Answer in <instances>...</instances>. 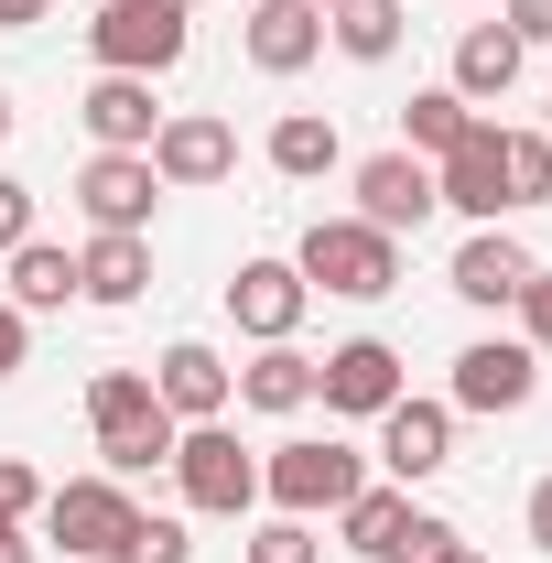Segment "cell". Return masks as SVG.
Wrapping results in <instances>:
<instances>
[{
	"label": "cell",
	"mask_w": 552,
	"mask_h": 563,
	"mask_svg": "<svg viewBox=\"0 0 552 563\" xmlns=\"http://www.w3.org/2000/svg\"><path fill=\"white\" fill-rule=\"evenodd\" d=\"M292 272H303V292L379 303V292H401V239H390V228H368V217H314V228H303V250H292Z\"/></svg>",
	"instance_id": "1"
},
{
	"label": "cell",
	"mask_w": 552,
	"mask_h": 563,
	"mask_svg": "<svg viewBox=\"0 0 552 563\" xmlns=\"http://www.w3.org/2000/svg\"><path fill=\"white\" fill-rule=\"evenodd\" d=\"M357 488H368V455H357V444H336V433H325V444H272V455H261V498H272L281 520L346 509Z\"/></svg>",
	"instance_id": "2"
},
{
	"label": "cell",
	"mask_w": 552,
	"mask_h": 563,
	"mask_svg": "<svg viewBox=\"0 0 552 563\" xmlns=\"http://www.w3.org/2000/svg\"><path fill=\"white\" fill-rule=\"evenodd\" d=\"M174 488H185V509H207V520H239L261 498V455L228 422H185L174 433Z\"/></svg>",
	"instance_id": "3"
},
{
	"label": "cell",
	"mask_w": 552,
	"mask_h": 563,
	"mask_svg": "<svg viewBox=\"0 0 552 563\" xmlns=\"http://www.w3.org/2000/svg\"><path fill=\"white\" fill-rule=\"evenodd\" d=\"M336 520H346V553H368V563H433V542L455 531V520L412 509V488H357Z\"/></svg>",
	"instance_id": "4"
},
{
	"label": "cell",
	"mask_w": 552,
	"mask_h": 563,
	"mask_svg": "<svg viewBox=\"0 0 552 563\" xmlns=\"http://www.w3.org/2000/svg\"><path fill=\"white\" fill-rule=\"evenodd\" d=\"M33 520H44V542H66L76 563H109V553H120V531H131L141 509H131V488H120V477H66Z\"/></svg>",
	"instance_id": "5"
},
{
	"label": "cell",
	"mask_w": 552,
	"mask_h": 563,
	"mask_svg": "<svg viewBox=\"0 0 552 563\" xmlns=\"http://www.w3.org/2000/svg\"><path fill=\"white\" fill-rule=\"evenodd\" d=\"M314 401L346 412V422H379L390 401H401V347H390V336H346V347H325V357H314Z\"/></svg>",
	"instance_id": "6"
},
{
	"label": "cell",
	"mask_w": 552,
	"mask_h": 563,
	"mask_svg": "<svg viewBox=\"0 0 552 563\" xmlns=\"http://www.w3.org/2000/svg\"><path fill=\"white\" fill-rule=\"evenodd\" d=\"M87 55H98V76H163V66H185V22L174 11H131V0H98Z\"/></svg>",
	"instance_id": "7"
},
{
	"label": "cell",
	"mask_w": 552,
	"mask_h": 563,
	"mask_svg": "<svg viewBox=\"0 0 552 563\" xmlns=\"http://www.w3.org/2000/svg\"><path fill=\"white\" fill-rule=\"evenodd\" d=\"M152 196H163L152 152H87V174H76V207H87V228H109V239H141L152 228Z\"/></svg>",
	"instance_id": "8"
},
{
	"label": "cell",
	"mask_w": 552,
	"mask_h": 563,
	"mask_svg": "<svg viewBox=\"0 0 552 563\" xmlns=\"http://www.w3.org/2000/svg\"><path fill=\"white\" fill-rule=\"evenodd\" d=\"M152 174H163V196L228 185V174H239V131H228L217 109H185V120H163V131H152Z\"/></svg>",
	"instance_id": "9"
},
{
	"label": "cell",
	"mask_w": 552,
	"mask_h": 563,
	"mask_svg": "<svg viewBox=\"0 0 552 563\" xmlns=\"http://www.w3.org/2000/svg\"><path fill=\"white\" fill-rule=\"evenodd\" d=\"M433 196H444L455 217H477V228H498V207H509V131L477 120V131L433 163Z\"/></svg>",
	"instance_id": "10"
},
{
	"label": "cell",
	"mask_w": 552,
	"mask_h": 563,
	"mask_svg": "<svg viewBox=\"0 0 552 563\" xmlns=\"http://www.w3.org/2000/svg\"><path fill=\"white\" fill-rule=\"evenodd\" d=\"M531 390H542L531 336H477V347L455 357V401H444V412H520Z\"/></svg>",
	"instance_id": "11"
},
{
	"label": "cell",
	"mask_w": 552,
	"mask_h": 563,
	"mask_svg": "<svg viewBox=\"0 0 552 563\" xmlns=\"http://www.w3.org/2000/svg\"><path fill=\"white\" fill-rule=\"evenodd\" d=\"M379 466H390V488H422V477H444V466H455V412L401 390V401L379 412Z\"/></svg>",
	"instance_id": "12"
},
{
	"label": "cell",
	"mask_w": 552,
	"mask_h": 563,
	"mask_svg": "<svg viewBox=\"0 0 552 563\" xmlns=\"http://www.w3.org/2000/svg\"><path fill=\"white\" fill-rule=\"evenodd\" d=\"M433 207H444V196H433V163H422V152H368V163H357V217H368V228L401 239V228H422Z\"/></svg>",
	"instance_id": "13"
},
{
	"label": "cell",
	"mask_w": 552,
	"mask_h": 563,
	"mask_svg": "<svg viewBox=\"0 0 552 563\" xmlns=\"http://www.w3.org/2000/svg\"><path fill=\"white\" fill-rule=\"evenodd\" d=\"M152 401L174 422H217L228 401H239V368L207 347V336H185V347H163V368H152Z\"/></svg>",
	"instance_id": "14"
},
{
	"label": "cell",
	"mask_w": 552,
	"mask_h": 563,
	"mask_svg": "<svg viewBox=\"0 0 552 563\" xmlns=\"http://www.w3.org/2000/svg\"><path fill=\"white\" fill-rule=\"evenodd\" d=\"M303 272L292 261H239V282H228V314H239V336H261V347H281L292 325H303Z\"/></svg>",
	"instance_id": "15"
},
{
	"label": "cell",
	"mask_w": 552,
	"mask_h": 563,
	"mask_svg": "<svg viewBox=\"0 0 552 563\" xmlns=\"http://www.w3.org/2000/svg\"><path fill=\"white\" fill-rule=\"evenodd\" d=\"M76 120H87V141H98V152H152V131H163V109H152V76H98Z\"/></svg>",
	"instance_id": "16"
},
{
	"label": "cell",
	"mask_w": 552,
	"mask_h": 563,
	"mask_svg": "<svg viewBox=\"0 0 552 563\" xmlns=\"http://www.w3.org/2000/svg\"><path fill=\"white\" fill-rule=\"evenodd\" d=\"M542 272V261H531V250H520V239H509V228H466V250H455V292H466V303H520V282Z\"/></svg>",
	"instance_id": "17"
},
{
	"label": "cell",
	"mask_w": 552,
	"mask_h": 563,
	"mask_svg": "<svg viewBox=\"0 0 552 563\" xmlns=\"http://www.w3.org/2000/svg\"><path fill=\"white\" fill-rule=\"evenodd\" d=\"M325 55V11H303V0H261L250 11V66L261 76H303Z\"/></svg>",
	"instance_id": "18"
},
{
	"label": "cell",
	"mask_w": 552,
	"mask_h": 563,
	"mask_svg": "<svg viewBox=\"0 0 552 563\" xmlns=\"http://www.w3.org/2000/svg\"><path fill=\"white\" fill-rule=\"evenodd\" d=\"M520 66H531V44H520L509 22H477V33L455 44V76H444V87L477 109V98H509V87H520Z\"/></svg>",
	"instance_id": "19"
},
{
	"label": "cell",
	"mask_w": 552,
	"mask_h": 563,
	"mask_svg": "<svg viewBox=\"0 0 552 563\" xmlns=\"http://www.w3.org/2000/svg\"><path fill=\"white\" fill-rule=\"evenodd\" d=\"M76 292H87V303H141V292H152V239H109V228H98V239L76 250Z\"/></svg>",
	"instance_id": "20"
},
{
	"label": "cell",
	"mask_w": 552,
	"mask_h": 563,
	"mask_svg": "<svg viewBox=\"0 0 552 563\" xmlns=\"http://www.w3.org/2000/svg\"><path fill=\"white\" fill-rule=\"evenodd\" d=\"M336 163H346V141H336L325 109H281V120H272V174L314 185V174H336Z\"/></svg>",
	"instance_id": "21"
},
{
	"label": "cell",
	"mask_w": 552,
	"mask_h": 563,
	"mask_svg": "<svg viewBox=\"0 0 552 563\" xmlns=\"http://www.w3.org/2000/svg\"><path fill=\"white\" fill-rule=\"evenodd\" d=\"M325 33H336V55H357V66H390L401 33H412V0H346V11H325Z\"/></svg>",
	"instance_id": "22"
},
{
	"label": "cell",
	"mask_w": 552,
	"mask_h": 563,
	"mask_svg": "<svg viewBox=\"0 0 552 563\" xmlns=\"http://www.w3.org/2000/svg\"><path fill=\"white\" fill-rule=\"evenodd\" d=\"M239 401H250V412H303V401H314V357L292 347V336L261 347L250 368H239Z\"/></svg>",
	"instance_id": "23"
},
{
	"label": "cell",
	"mask_w": 552,
	"mask_h": 563,
	"mask_svg": "<svg viewBox=\"0 0 552 563\" xmlns=\"http://www.w3.org/2000/svg\"><path fill=\"white\" fill-rule=\"evenodd\" d=\"M477 131V109L455 98V87H412V109H401V152H422V163H444L455 141Z\"/></svg>",
	"instance_id": "24"
},
{
	"label": "cell",
	"mask_w": 552,
	"mask_h": 563,
	"mask_svg": "<svg viewBox=\"0 0 552 563\" xmlns=\"http://www.w3.org/2000/svg\"><path fill=\"white\" fill-rule=\"evenodd\" d=\"M11 303H22V314H66L76 303V261L44 250V239H22V250H11Z\"/></svg>",
	"instance_id": "25"
},
{
	"label": "cell",
	"mask_w": 552,
	"mask_h": 563,
	"mask_svg": "<svg viewBox=\"0 0 552 563\" xmlns=\"http://www.w3.org/2000/svg\"><path fill=\"white\" fill-rule=\"evenodd\" d=\"M163 401H152V368H98L87 379V422L98 433H120V422H152Z\"/></svg>",
	"instance_id": "26"
},
{
	"label": "cell",
	"mask_w": 552,
	"mask_h": 563,
	"mask_svg": "<svg viewBox=\"0 0 552 563\" xmlns=\"http://www.w3.org/2000/svg\"><path fill=\"white\" fill-rule=\"evenodd\" d=\"M509 207H552V131H509Z\"/></svg>",
	"instance_id": "27"
},
{
	"label": "cell",
	"mask_w": 552,
	"mask_h": 563,
	"mask_svg": "<svg viewBox=\"0 0 552 563\" xmlns=\"http://www.w3.org/2000/svg\"><path fill=\"white\" fill-rule=\"evenodd\" d=\"M109 563H196V542H185V520H163V509H141L131 531H120V553Z\"/></svg>",
	"instance_id": "28"
},
{
	"label": "cell",
	"mask_w": 552,
	"mask_h": 563,
	"mask_svg": "<svg viewBox=\"0 0 552 563\" xmlns=\"http://www.w3.org/2000/svg\"><path fill=\"white\" fill-rule=\"evenodd\" d=\"M250 563H325V553H314L303 520H261V531H250Z\"/></svg>",
	"instance_id": "29"
},
{
	"label": "cell",
	"mask_w": 552,
	"mask_h": 563,
	"mask_svg": "<svg viewBox=\"0 0 552 563\" xmlns=\"http://www.w3.org/2000/svg\"><path fill=\"white\" fill-rule=\"evenodd\" d=\"M22 239H33V185H22V174H0V261H11Z\"/></svg>",
	"instance_id": "30"
},
{
	"label": "cell",
	"mask_w": 552,
	"mask_h": 563,
	"mask_svg": "<svg viewBox=\"0 0 552 563\" xmlns=\"http://www.w3.org/2000/svg\"><path fill=\"white\" fill-rule=\"evenodd\" d=\"M33 509H44V477L22 455H0V520H33Z\"/></svg>",
	"instance_id": "31"
},
{
	"label": "cell",
	"mask_w": 552,
	"mask_h": 563,
	"mask_svg": "<svg viewBox=\"0 0 552 563\" xmlns=\"http://www.w3.org/2000/svg\"><path fill=\"white\" fill-rule=\"evenodd\" d=\"M520 314H531V357H552V272L520 282Z\"/></svg>",
	"instance_id": "32"
},
{
	"label": "cell",
	"mask_w": 552,
	"mask_h": 563,
	"mask_svg": "<svg viewBox=\"0 0 552 563\" xmlns=\"http://www.w3.org/2000/svg\"><path fill=\"white\" fill-rule=\"evenodd\" d=\"M22 357H33V314L0 303V379H22Z\"/></svg>",
	"instance_id": "33"
},
{
	"label": "cell",
	"mask_w": 552,
	"mask_h": 563,
	"mask_svg": "<svg viewBox=\"0 0 552 563\" xmlns=\"http://www.w3.org/2000/svg\"><path fill=\"white\" fill-rule=\"evenodd\" d=\"M509 33L520 44H552V0H509Z\"/></svg>",
	"instance_id": "34"
},
{
	"label": "cell",
	"mask_w": 552,
	"mask_h": 563,
	"mask_svg": "<svg viewBox=\"0 0 552 563\" xmlns=\"http://www.w3.org/2000/svg\"><path fill=\"white\" fill-rule=\"evenodd\" d=\"M44 11H55V0H0V33H33Z\"/></svg>",
	"instance_id": "35"
},
{
	"label": "cell",
	"mask_w": 552,
	"mask_h": 563,
	"mask_svg": "<svg viewBox=\"0 0 552 563\" xmlns=\"http://www.w3.org/2000/svg\"><path fill=\"white\" fill-rule=\"evenodd\" d=\"M531 542H542V553H552V477H542V488H531Z\"/></svg>",
	"instance_id": "36"
},
{
	"label": "cell",
	"mask_w": 552,
	"mask_h": 563,
	"mask_svg": "<svg viewBox=\"0 0 552 563\" xmlns=\"http://www.w3.org/2000/svg\"><path fill=\"white\" fill-rule=\"evenodd\" d=\"M0 563H33V542H22V520H0Z\"/></svg>",
	"instance_id": "37"
},
{
	"label": "cell",
	"mask_w": 552,
	"mask_h": 563,
	"mask_svg": "<svg viewBox=\"0 0 552 563\" xmlns=\"http://www.w3.org/2000/svg\"><path fill=\"white\" fill-rule=\"evenodd\" d=\"M433 563H487L477 542H455V531H444V542H433Z\"/></svg>",
	"instance_id": "38"
},
{
	"label": "cell",
	"mask_w": 552,
	"mask_h": 563,
	"mask_svg": "<svg viewBox=\"0 0 552 563\" xmlns=\"http://www.w3.org/2000/svg\"><path fill=\"white\" fill-rule=\"evenodd\" d=\"M131 11H174V22H185V0H131Z\"/></svg>",
	"instance_id": "39"
},
{
	"label": "cell",
	"mask_w": 552,
	"mask_h": 563,
	"mask_svg": "<svg viewBox=\"0 0 552 563\" xmlns=\"http://www.w3.org/2000/svg\"><path fill=\"white\" fill-rule=\"evenodd\" d=\"M11 120H22V109H11V87H0V141H11Z\"/></svg>",
	"instance_id": "40"
},
{
	"label": "cell",
	"mask_w": 552,
	"mask_h": 563,
	"mask_svg": "<svg viewBox=\"0 0 552 563\" xmlns=\"http://www.w3.org/2000/svg\"><path fill=\"white\" fill-rule=\"evenodd\" d=\"M303 11H346V0H303Z\"/></svg>",
	"instance_id": "41"
}]
</instances>
